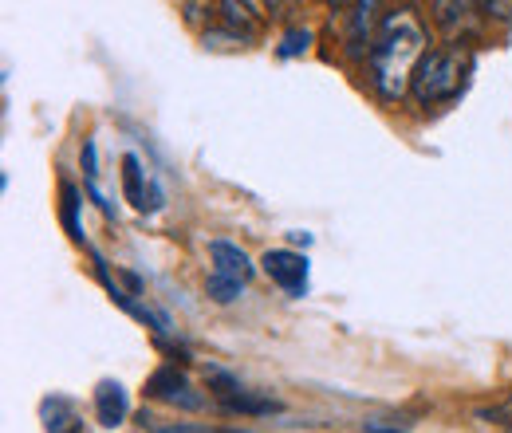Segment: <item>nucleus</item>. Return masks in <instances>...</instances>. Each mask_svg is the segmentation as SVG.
Here are the masks:
<instances>
[{
  "label": "nucleus",
  "mask_w": 512,
  "mask_h": 433,
  "mask_svg": "<svg viewBox=\"0 0 512 433\" xmlns=\"http://www.w3.org/2000/svg\"><path fill=\"white\" fill-rule=\"evenodd\" d=\"M430 48H426V28L422 20L410 12V8H398L390 12L383 24H379V36H375V48H371V83L383 99H402L410 91V79H414V67L422 63Z\"/></svg>",
  "instance_id": "f257e3e1"
},
{
  "label": "nucleus",
  "mask_w": 512,
  "mask_h": 433,
  "mask_svg": "<svg viewBox=\"0 0 512 433\" xmlns=\"http://www.w3.org/2000/svg\"><path fill=\"white\" fill-rule=\"evenodd\" d=\"M457 83H461V60H457V52H449V48H430V52L422 56V63L414 67L410 95L430 107V103L449 99V95L457 91Z\"/></svg>",
  "instance_id": "f03ea898"
},
{
  "label": "nucleus",
  "mask_w": 512,
  "mask_h": 433,
  "mask_svg": "<svg viewBox=\"0 0 512 433\" xmlns=\"http://www.w3.org/2000/svg\"><path fill=\"white\" fill-rule=\"evenodd\" d=\"M264 272L288 292V296H304L308 292V256L292 252V248H268L264 252Z\"/></svg>",
  "instance_id": "7ed1b4c3"
},
{
  "label": "nucleus",
  "mask_w": 512,
  "mask_h": 433,
  "mask_svg": "<svg viewBox=\"0 0 512 433\" xmlns=\"http://www.w3.org/2000/svg\"><path fill=\"white\" fill-rule=\"evenodd\" d=\"M146 394L158 398V402H170V406H182V410H201L205 398L193 390V382L178 367H162V371L150 374L146 382Z\"/></svg>",
  "instance_id": "20e7f679"
},
{
  "label": "nucleus",
  "mask_w": 512,
  "mask_h": 433,
  "mask_svg": "<svg viewBox=\"0 0 512 433\" xmlns=\"http://www.w3.org/2000/svg\"><path fill=\"white\" fill-rule=\"evenodd\" d=\"M209 382L217 386L213 394H217V402H221L229 414H268V410H276V402H268V398H256L253 390L237 386L229 374L213 371V374H209Z\"/></svg>",
  "instance_id": "39448f33"
},
{
  "label": "nucleus",
  "mask_w": 512,
  "mask_h": 433,
  "mask_svg": "<svg viewBox=\"0 0 512 433\" xmlns=\"http://www.w3.org/2000/svg\"><path fill=\"white\" fill-rule=\"evenodd\" d=\"M123 193L138 213H154L162 205V193L150 186V178H146V170L134 154H123Z\"/></svg>",
  "instance_id": "423d86ee"
},
{
  "label": "nucleus",
  "mask_w": 512,
  "mask_h": 433,
  "mask_svg": "<svg viewBox=\"0 0 512 433\" xmlns=\"http://www.w3.org/2000/svg\"><path fill=\"white\" fill-rule=\"evenodd\" d=\"M347 20H351V28H347V52L351 56H371V48H375V20H379V4L375 0H367V4H355L351 12H347Z\"/></svg>",
  "instance_id": "0eeeda50"
},
{
  "label": "nucleus",
  "mask_w": 512,
  "mask_h": 433,
  "mask_svg": "<svg viewBox=\"0 0 512 433\" xmlns=\"http://www.w3.org/2000/svg\"><path fill=\"white\" fill-rule=\"evenodd\" d=\"M127 410H130V402H127V390H123V382H115V378H103V382L95 386V414H99V422H103L107 430H115V426H123Z\"/></svg>",
  "instance_id": "6e6552de"
},
{
  "label": "nucleus",
  "mask_w": 512,
  "mask_h": 433,
  "mask_svg": "<svg viewBox=\"0 0 512 433\" xmlns=\"http://www.w3.org/2000/svg\"><path fill=\"white\" fill-rule=\"evenodd\" d=\"M209 260H213V276H225V280H237V284H245L253 276V264H249L245 248L229 245V241H213Z\"/></svg>",
  "instance_id": "1a4fd4ad"
},
{
  "label": "nucleus",
  "mask_w": 512,
  "mask_h": 433,
  "mask_svg": "<svg viewBox=\"0 0 512 433\" xmlns=\"http://www.w3.org/2000/svg\"><path fill=\"white\" fill-rule=\"evenodd\" d=\"M44 430L48 433H79V418H75V406L67 398H48L44 402Z\"/></svg>",
  "instance_id": "9d476101"
},
{
  "label": "nucleus",
  "mask_w": 512,
  "mask_h": 433,
  "mask_svg": "<svg viewBox=\"0 0 512 433\" xmlns=\"http://www.w3.org/2000/svg\"><path fill=\"white\" fill-rule=\"evenodd\" d=\"M205 288H209V296H213L217 304H233V300L241 296V288H245V284H237V280H225V276H213V272H209Z\"/></svg>",
  "instance_id": "9b49d317"
},
{
  "label": "nucleus",
  "mask_w": 512,
  "mask_h": 433,
  "mask_svg": "<svg viewBox=\"0 0 512 433\" xmlns=\"http://www.w3.org/2000/svg\"><path fill=\"white\" fill-rule=\"evenodd\" d=\"M308 44H312V32H308V28H292V32L280 40V56H284V60L304 56V52H308Z\"/></svg>",
  "instance_id": "f8f14e48"
},
{
  "label": "nucleus",
  "mask_w": 512,
  "mask_h": 433,
  "mask_svg": "<svg viewBox=\"0 0 512 433\" xmlns=\"http://www.w3.org/2000/svg\"><path fill=\"white\" fill-rule=\"evenodd\" d=\"M75 209H79V193H75V186H64V225H67V233H71V237H79Z\"/></svg>",
  "instance_id": "ddd939ff"
},
{
  "label": "nucleus",
  "mask_w": 512,
  "mask_h": 433,
  "mask_svg": "<svg viewBox=\"0 0 512 433\" xmlns=\"http://www.w3.org/2000/svg\"><path fill=\"white\" fill-rule=\"evenodd\" d=\"M221 12H225V20H229V24H249V4L225 0V4H221Z\"/></svg>",
  "instance_id": "4468645a"
},
{
  "label": "nucleus",
  "mask_w": 512,
  "mask_h": 433,
  "mask_svg": "<svg viewBox=\"0 0 512 433\" xmlns=\"http://www.w3.org/2000/svg\"><path fill=\"white\" fill-rule=\"evenodd\" d=\"M158 433H213L209 426H190V422H178V426H162Z\"/></svg>",
  "instance_id": "2eb2a0df"
},
{
  "label": "nucleus",
  "mask_w": 512,
  "mask_h": 433,
  "mask_svg": "<svg viewBox=\"0 0 512 433\" xmlns=\"http://www.w3.org/2000/svg\"><path fill=\"white\" fill-rule=\"evenodd\" d=\"M367 430L371 433H402V430H394V426H383V422H367Z\"/></svg>",
  "instance_id": "dca6fc26"
},
{
  "label": "nucleus",
  "mask_w": 512,
  "mask_h": 433,
  "mask_svg": "<svg viewBox=\"0 0 512 433\" xmlns=\"http://www.w3.org/2000/svg\"><path fill=\"white\" fill-rule=\"evenodd\" d=\"M501 414H505V418H512V390H509V398H505V406H501Z\"/></svg>",
  "instance_id": "f3484780"
},
{
  "label": "nucleus",
  "mask_w": 512,
  "mask_h": 433,
  "mask_svg": "<svg viewBox=\"0 0 512 433\" xmlns=\"http://www.w3.org/2000/svg\"><path fill=\"white\" fill-rule=\"evenodd\" d=\"M509 433H512V430H509Z\"/></svg>",
  "instance_id": "a211bd4d"
}]
</instances>
